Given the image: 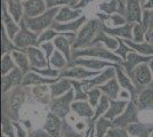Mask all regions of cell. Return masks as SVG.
<instances>
[{
	"instance_id": "obj_27",
	"label": "cell",
	"mask_w": 153,
	"mask_h": 137,
	"mask_svg": "<svg viewBox=\"0 0 153 137\" xmlns=\"http://www.w3.org/2000/svg\"><path fill=\"white\" fill-rule=\"evenodd\" d=\"M71 86H72L71 80H69V79H66V78L57 80L56 82L49 85L51 93V98H56V97H59V96L64 95L65 93H68V91L72 88Z\"/></svg>"
},
{
	"instance_id": "obj_35",
	"label": "cell",
	"mask_w": 153,
	"mask_h": 137,
	"mask_svg": "<svg viewBox=\"0 0 153 137\" xmlns=\"http://www.w3.org/2000/svg\"><path fill=\"white\" fill-rule=\"evenodd\" d=\"M12 53H6L1 57V76H6L16 67Z\"/></svg>"
},
{
	"instance_id": "obj_18",
	"label": "cell",
	"mask_w": 153,
	"mask_h": 137,
	"mask_svg": "<svg viewBox=\"0 0 153 137\" xmlns=\"http://www.w3.org/2000/svg\"><path fill=\"white\" fill-rule=\"evenodd\" d=\"M57 81V78H44L38 72H27L24 74L22 80V87L25 86H38V85H51Z\"/></svg>"
},
{
	"instance_id": "obj_19",
	"label": "cell",
	"mask_w": 153,
	"mask_h": 137,
	"mask_svg": "<svg viewBox=\"0 0 153 137\" xmlns=\"http://www.w3.org/2000/svg\"><path fill=\"white\" fill-rule=\"evenodd\" d=\"M133 77L136 79V81L140 85H149L151 84L153 80V74L152 71L150 69L149 63H142L140 65H137L133 71Z\"/></svg>"
},
{
	"instance_id": "obj_13",
	"label": "cell",
	"mask_w": 153,
	"mask_h": 137,
	"mask_svg": "<svg viewBox=\"0 0 153 137\" xmlns=\"http://www.w3.org/2000/svg\"><path fill=\"white\" fill-rule=\"evenodd\" d=\"M74 64L83 66V67H87V69L93 70V71H101L103 67L115 66L118 63L114 64L113 62L105 61V59H95V57H89V59H87V57H78V59H74Z\"/></svg>"
},
{
	"instance_id": "obj_15",
	"label": "cell",
	"mask_w": 153,
	"mask_h": 137,
	"mask_svg": "<svg viewBox=\"0 0 153 137\" xmlns=\"http://www.w3.org/2000/svg\"><path fill=\"white\" fill-rule=\"evenodd\" d=\"M23 7L25 17H36L48 9L46 0H25L23 1Z\"/></svg>"
},
{
	"instance_id": "obj_16",
	"label": "cell",
	"mask_w": 153,
	"mask_h": 137,
	"mask_svg": "<svg viewBox=\"0 0 153 137\" xmlns=\"http://www.w3.org/2000/svg\"><path fill=\"white\" fill-rule=\"evenodd\" d=\"M125 15L129 23H142V7L138 0H127Z\"/></svg>"
},
{
	"instance_id": "obj_57",
	"label": "cell",
	"mask_w": 153,
	"mask_h": 137,
	"mask_svg": "<svg viewBox=\"0 0 153 137\" xmlns=\"http://www.w3.org/2000/svg\"><path fill=\"white\" fill-rule=\"evenodd\" d=\"M147 39L153 40V30L152 31H150V33H147Z\"/></svg>"
},
{
	"instance_id": "obj_14",
	"label": "cell",
	"mask_w": 153,
	"mask_h": 137,
	"mask_svg": "<svg viewBox=\"0 0 153 137\" xmlns=\"http://www.w3.org/2000/svg\"><path fill=\"white\" fill-rule=\"evenodd\" d=\"M24 73L21 71V69L15 67L13 71H10L6 76H2V93L6 94L8 90H10L14 87L22 85V80Z\"/></svg>"
},
{
	"instance_id": "obj_28",
	"label": "cell",
	"mask_w": 153,
	"mask_h": 137,
	"mask_svg": "<svg viewBox=\"0 0 153 137\" xmlns=\"http://www.w3.org/2000/svg\"><path fill=\"white\" fill-rule=\"evenodd\" d=\"M7 9L13 19L19 23L24 17V7L22 0H7Z\"/></svg>"
},
{
	"instance_id": "obj_40",
	"label": "cell",
	"mask_w": 153,
	"mask_h": 137,
	"mask_svg": "<svg viewBox=\"0 0 153 137\" xmlns=\"http://www.w3.org/2000/svg\"><path fill=\"white\" fill-rule=\"evenodd\" d=\"M49 59H51L49 63H51L55 69H58V70H59V69H63L64 66L66 65V63H68L66 57L64 56L63 53H61L59 50H55Z\"/></svg>"
},
{
	"instance_id": "obj_25",
	"label": "cell",
	"mask_w": 153,
	"mask_h": 137,
	"mask_svg": "<svg viewBox=\"0 0 153 137\" xmlns=\"http://www.w3.org/2000/svg\"><path fill=\"white\" fill-rule=\"evenodd\" d=\"M97 42L103 44L108 49L113 50V52L117 50L118 47H119V40H118V38L108 34L103 29L98 32V34L96 36V38L94 39V41H93V45H94V44H97Z\"/></svg>"
},
{
	"instance_id": "obj_54",
	"label": "cell",
	"mask_w": 153,
	"mask_h": 137,
	"mask_svg": "<svg viewBox=\"0 0 153 137\" xmlns=\"http://www.w3.org/2000/svg\"><path fill=\"white\" fill-rule=\"evenodd\" d=\"M86 135H83V134H78V133H69V134H66L65 136L63 137H85Z\"/></svg>"
},
{
	"instance_id": "obj_33",
	"label": "cell",
	"mask_w": 153,
	"mask_h": 137,
	"mask_svg": "<svg viewBox=\"0 0 153 137\" xmlns=\"http://www.w3.org/2000/svg\"><path fill=\"white\" fill-rule=\"evenodd\" d=\"M112 127H113L112 120H108V119L104 117H101L100 119H97L95 126L96 137H106L108 130L110 128H112Z\"/></svg>"
},
{
	"instance_id": "obj_37",
	"label": "cell",
	"mask_w": 153,
	"mask_h": 137,
	"mask_svg": "<svg viewBox=\"0 0 153 137\" xmlns=\"http://www.w3.org/2000/svg\"><path fill=\"white\" fill-rule=\"evenodd\" d=\"M19 49L15 44L13 42V40L10 39L7 34L5 27L2 26V37H1V53L2 54H6V53H12L13 50Z\"/></svg>"
},
{
	"instance_id": "obj_46",
	"label": "cell",
	"mask_w": 153,
	"mask_h": 137,
	"mask_svg": "<svg viewBox=\"0 0 153 137\" xmlns=\"http://www.w3.org/2000/svg\"><path fill=\"white\" fill-rule=\"evenodd\" d=\"M79 0H46L47 8H54V7H62V6H70L73 7L78 4Z\"/></svg>"
},
{
	"instance_id": "obj_38",
	"label": "cell",
	"mask_w": 153,
	"mask_h": 137,
	"mask_svg": "<svg viewBox=\"0 0 153 137\" xmlns=\"http://www.w3.org/2000/svg\"><path fill=\"white\" fill-rule=\"evenodd\" d=\"M153 103V88H147L140 93V97H138V102H137V106L140 109H144L149 106L150 104Z\"/></svg>"
},
{
	"instance_id": "obj_29",
	"label": "cell",
	"mask_w": 153,
	"mask_h": 137,
	"mask_svg": "<svg viewBox=\"0 0 153 137\" xmlns=\"http://www.w3.org/2000/svg\"><path fill=\"white\" fill-rule=\"evenodd\" d=\"M24 52H25V50H24ZM24 52L16 49V50H13V52H12V56H13L14 62H15V64L17 65V67L21 69V71L25 74V73L29 72V70H31V69H30V67H31V64H30L27 54Z\"/></svg>"
},
{
	"instance_id": "obj_52",
	"label": "cell",
	"mask_w": 153,
	"mask_h": 137,
	"mask_svg": "<svg viewBox=\"0 0 153 137\" xmlns=\"http://www.w3.org/2000/svg\"><path fill=\"white\" fill-rule=\"evenodd\" d=\"M13 124H14V126H15V128H16V130H17V135H19V137H26V133L24 131V129H23L19 124H17V122L14 121Z\"/></svg>"
},
{
	"instance_id": "obj_44",
	"label": "cell",
	"mask_w": 153,
	"mask_h": 137,
	"mask_svg": "<svg viewBox=\"0 0 153 137\" xmlns=\"http://www.w3.org/2000/svg\"><path fill=\"white\" fill-rule=\"evenodd\" d=\"M59 34H62V33L57 32L56 30H54V29H47L45 31H42V32L39 34V38H38V42L39 45H41L42 42H47V41H51V40H54L57 36Z\"/></svg>"
},
{
	"instance_id": "obj_49",
	"label": "cell",
	"mask_w": 153,
	"mask_h": 137,
	"mask_svg": "<svg viewBox=\"0 0 153 137\" xmlns=\"http://www.w3.org/2000/svg\"><path fill=\"white\" fill-rule=\"evenodd\" d=\"M106 137H129L128 129L122 127H112L108 130Z\"/></svg>"
},
{
	"instance_id": "obj_9",
	"label": "cell",
	"mask_w": 153,
	"mask_h": 137,
	"mask_svg": "<svg viewBox=\"0 0 153 137\" xmlns=\"http://www.w3.org/2000/svg\"><path fill=\"white\" fill-rule=\"evenodd\" d=\"M153 59V55H143L140 53H135V50L128 53L127 59L125 61H122L121 65L123 66V69L131 74L134 69L137 65H140L142 63H150Z\"/></svg>"
},
{
	"instance_id": "obj_58",
	"label": "cell",
	"mask_w": 153,
	"mask_h": 137,
	"mask_svg": "<svg viewBox=\"0 0 153 137\" xmlns=\"http://www.w3.org/2000/svg\"><path fill=\"white\" fill-rule=\"evenodd\" d=\"M149 65H150V69H151V71H152V74H153V59L149 63Z\"/></svg>"
},
{
	"instance_id": "obj_42",
	"label": "cell",
	"mask_w": 153,
	"mask_h": 137,
	"mask_svg": "<svg viewBox=\"0 0 153 137\" xmlns=\"http://www.w3.org/2000/svg\"><path fill=\"white\" fill-rule=\"evenodd\" d=\"M108 20L110 25H112V27H117V26H121L127 24V19L121 16L120 14H111V15H106V16H103L102 20Z\"/></svg>"
},
{
	"instance_id": "obj_8",
	"label": "cell",
	"mask_w": 153,
	"mask_h": 137,
	"mask_svg": "<svg viewBox=\"0 0 153 137\" xmlns=\"http://www.w3.org/2000/svg\"><path fill=\"white\" fill-rule=\"evenodd\" d=\"M115 66H108L106 70L101 72L100 74H97L93 79H85V80H82L83 90L87 91L91 89V88H94V87L102 86L105 82H108V80L115 78L117 77V69H115Z\"/></svg>"
},
{
	"instance_id": "obj_55",
	"label": "cell",
	"mask_w": 153,
	"mask_h": 137,
	"mask_svg": "<svg viewBox=\"0 0 153 137\" xmlns=\"http://www.w3.org/2000/svg\"><path fill=\"white\" fill-rule=\"evenodd\" d=\"M85 127H86V124H83V122H78V124H76V129H78V130H82V129H85Z\"/></svg>"
},
{
	"instance_id": "obj_2",
	"label": "cell",
	"mask_w": 153,
	"mask_h": 137,
	"mask_svg": "<svg viewBox=\"0 0 153 137\" xmlns=\"http://www.w3.org/2000/svg\"><path fill=\"white\" fill-rule=\"evenodd\" d=\"M61 7H54V8H48L45 13H42L39 16L36 17H25L24 16V21H25L26 26L36 32L37 34H40L42 31L47 30L48 27H51L53 22L55 21L56 15L59 12Z\"/></svg>"
},
{
	"instance_id": "obj_39",
	"label": "cell",
	"mask_w": 153,
	"mask_h": 137,
	"mask_svg": "<svg viewBox=\"0 0 153 137\" xmlns=\"http://www.w3.org/2000/svg\"><path fill=\"white\" fill-rule=\"evenodd\" d=\"M128 133L133 137H149V130L143 124L136 122L128 127Z\"/></svg>"
},
{
	"instance_id": "obj_6",
	"label": "cell",
	"mask_w": 153,
	"mask_h": 137,
	"mask_svg": "<svg viewBox=\"0 0 153 137\" xmlns=\"http://www.w3.org/2000/svg\"><path fill=\"white\" fill-rule=\"evenodd\" d=\"M138 106H136L134 101H129L126 110L122 112L119 117H117L112 121L113 122V127H122L126 128L129 127L130 124L138 122V117H137V112H138Z\"/></svg>"
},
{
	"instance_id": "obj_56",
	"label": "cell",
	"mask_w": 153,
	"mask_h": 137,
	"mask_svg": "<svg viewBox=\"0 0 153 137\" xmlns=\"http://www.w3.org/2000/svg\"><path fill=\"white\" fill-rule=\"evenodd\" d=\"M32 137H51L47 133L46 134H44V133H37V134H34Z\"/></svg>"
},
{
	"instance_id": "obj_23",
	"label": "cell",
	"mask_w": 153,
	"mask_h": 137,
	"mask_svg": "<svg viewBox=\"0 0 153 137\" xmlns=\"http://www.w3.org/2000/svg\"><path fill=\"white\" fill-rule=\"evenodd\" d=\"M71 110L78 117L81 118H93L95 114L94 107L87 101H73V103L71 105Z\"/></svg>"
},
{
	"instance_id": "obj_10",
	"label": "cell",
	"mask_w": 153,
	"mask_h": 137,
	"mask_svg": "<svg viewBox=\"0 0 153 137\" xmlns=\"http://www.w3.org/2000/svg\"><path fill=\"white\" fill-rule=\"evenodd\" d=\"M87 22V17L86 16H81L78 20L71 21V22H65V23H61V22H53L51 24V29L56 30L57 32L65 34V33H76L78 32Z\"/></svg>"
},
{
	"instance_id": "obj_5",
	"label": "cell",
	"mask_w": 153,
	"mask_h": 137,
	"mask_svg": "<svg viewBox=\"0 0 153 137\" xmlns=\"http://www.w3.org/2000/svg\"><path fill=\"white\" fill-rule=\"evenodd\" d=\"M19 25H21V30H19V32L16 34V37H15L13 40V42L15 44V46H16L19 49H26V48L32 47V46H37V47H38L39 34L31 31V30L26 26L24 17H23V20L19 22Z\"/></svg>"
},
{
	"instance_id": "obj_4",
	"label": "cell",
	"mask_w": 153,
	"mask_h": 137,
	"mask_svg": "<svg viewBox=\"0 0 153 137\" xmlns=\"http://www.w3.org/2000/svg\"><path fill=\"white\" fill-rule=\"evenodd\" d=\"M74 88L72 87L68 93H65L64 95L56 98H51V102L49 103L51 111L56 114L59 118H65L71 110V105L74 101Z\"/></svg>"
},
{
	"instance_id": "obj_45",
	"label": "cell",
	"mask_w": 153,
	"mask_h": 137,
	"mask_svg": "<svg viewBox=\"0 0 153 137\" xmlns=\"http://www.w3.org/2000/svg\"><path fill=\"white\" fill-rule=\"evenodd\" d=\"M133 40L135 42H145V30L140 23H135L133 26Z\"/></svg>"
},
{
	"instance_id": "obj_20",
	"label": "cell",
	"mask_w": 153,
	"mask_h": 137,
	"mask_svg": "<svg viewBox=\"0 0 153 137\" xmlns=\"http://www.w3.org/2000/svg\"><path fill=\"white\" fill-rule=\"evenodd\" d=\"M133 23H127L125 25L121 26H117V27H110L106 26L105 24H103V30L105 32L110 34V36H113L117 38H123V39H133Z\"/></svg>"
},
{
	"instance_id": "obj_53",
	"label": "cell",
	"mask_w": 153,
	"mask_h": 137,
	"mask_svg": "<svg viewBox=\"0 0 153 137\" xmlns=\"http://www.w3.org/2000/svg\"><path fill=\"white\" fill-rule=\"evenodd\" d=\"M143 8L146 9V10H151V9H153V0H146L145 4L143 5Z\"/></svg>"
},
{
	"instance_id": "obj_24",
	"label": "cell",
	"mask_w": 153,
	"mask_h": 137,
	"mask_svg": "<svg viewBox=\"0 0 153 137\" xmlns=\"http://www.w3.org/2000/svg\"><path fill=\"white\" fill-rule=\"evenodd\" d=\"M130 101V99H129ZM129 101H117V99H110V107L106 113L103 116L108 120H114L117 117H119L122 112L126 110Z\"/></svg>"
},
{
	"instance_id": "obj_11",
	"label": "cell",
	"mask_w": 153,
	"mask_h": 137,
	"mask_svg": "<svg viewBox=\"0 0 153 137\" xmlns=\"http://www.w3.org/2000/svg\"><path fill=\"white\" fill-rule=\"evenodd\" d=\"M29 56V61L31 64V69H41V67H48L49 63L47 61L45 53L40 50L37 46H32L24 49Z\"/></svg>"
},
{
	"instance_id": "obj_36",
	"label": "cell",
	"mask_w": 153,
	"mask_h": 137,
	"mask_svg": "<svg viewBox=\"0 0 153 137\" xmlns=\"http://www.w3.org/2000/svg\"><path fill=\"white\" fill-rule=\"evenodd\" d=\"M108 107H110V98L106 95H102V97L100 99V103L96 106L95 114L93 117V121H96L97 119L103 117L108 110Z\"/></svg>"
},
{
	"instance_id": "obj_61",
	"label": "cell",
	"mask_w": 153,
	"mask_h": 137,
	"mask_svg": "<svg viewBox=\"0 0 153 137\" xmlns=\"http://www.w3.org/2000/svg\"><path fill=\"white\" fill-rule=\"evenodd\" d=\"M151 137H153V134H152V136H151Z\"/></svg>"
},
{
	"instance_id": "obj_12",
	"label": "cell",
	"mask_w": 153,
	"mask_h": 137,
	"mask_svg": "<svg viewBox=\"0 0 153 137\" xmlns=\"http://www.w3.org/2000/svg\"><path fill=\"white\" fill-rule=\"evenodd\" d=\"M101 71H93L87 70V67L76 65L73 67H70L69 70H65L59 74L61 78H73L76 80H85V79L94 78L97 74H100Z\"/></svg>"
},
{
	"instance_id": "obj_22",
	"label": "cell",
	"mask_w": 153,
	"mask_h": 137,
	"mask_svg": "<svg viewBox=\"0 0 153 137\" xmlns=\"http://www.w3.org/2000/svg\"><path fill=\"white\" fill-rule=\"evenodd\" d=\"M82 16V9H72L70 6H62L59 8V12L55 17L56 22L65 23V22H71V21L78 20L79 17Z\"/></svg>"
},
{
	"instance_id": "obj_31",
	"label": "cell",
	"mask_w": 153,
	"mask_h": 137,
	"mask_svg": "<svg viewBox=\"0 0 153 137\" xmlns=\"http://www.w3.org/2000/svg\"><path fill=\"white\" fill-rule=\"evenodd\" d=\"M32 94L34 95V97L38 99L40 103H44V104H48L51 103V88L46 85H38L36 86L33 89H32Z\"/></svg>"
},
{
	"instance_id": "obj_3",
	"label": "cell",
	"mask_w": 153,
	"mask_h": 137,
	"mask_svg": "<svg viewBox=\"0 0 153 137\" xmlns=\"http://www.w3.org/2000/svg\"><path fill=\"white\" fill-rule=\"evenodd\" d=\"M78 57H95V59H105L113 63L121 64L122 59L115 53L111 52L106 47H86L80 49H74V59Z\"/></svg>"
},
{
	"instance_id": "obj_43",
	"label": "cell",
	"mask_w": 153,
	"mask_h": 137,
	"mask_svg": "<svg viewBox=\"0 0 153 137\" xmlns=\"http://www.w3.org/2000/svg\"><path fill=\"white\" fill-rule=\"evenodd\" d=\"M87 94H88V102L90 103V105L93 107H96L102 97V90L98 87H94L89 90H87Z\"/></svg>"
},
{
	"instance_id": "obj_41",
	"label": "cell",
	"mask_w": 153,
	"mask_h": 137,
	"mask_svg": "<svg viewBox=\"0 0 153 137\" xmlns=\"http://www.w3.org/2000/svg\"><path fill=\"white\" fill-rule=\"evenodd\" d=\"M118 5L121 7L122 9H125L121 4V0H110L108 2H103L100 5V9L103 10L106 15H111L118 10Z\"/></svg>"
},
{
	"instance_id": "obj_59",
	"label": "cell",
	"mask_w": 153,
	"mask_h": 137,
	"mask_svg": "<svg viewBox=\"0 0 153 137\" xmlns=\"http://www.w3.org/2000/svg\"><path fill=\"white\" fill-rule=\"evenodd\" d=\"M96 135H94V130L93 129H90V133H89V136L88 137H95Z\"/></svg>"
},
{
	"instance_id": "obj_51",
	"label": "cell",
	"mask_w": 153,
	"mask_h": 137,
	"mask_svg": "<svg viewBox=\"0 0 153 137\" xmlns=\"http://www.w3.org/2000/svg\"><path fill=\"white\" fill-rule=\"evenodd\" d=\"M93 1H94V0H79L78 4H76L73 8H74V9H82V8L88 6L90 2H93Z\"/></svg>"
},
{
	"instance_id": "obj_26",
	"label": "cell",
	"mask_w": 153,
	"mask_h": 137,
	"mask_svg": "<svg viewBox=\"0 0 153 137\" xmlns=\"http://www.w3.org/2000/svg\"><path fill=\"white\" fill-rule=\"evenodd\" d=\"M117 78V77H115ZM111 79L108 80V82H105L104 85L98 86V88L102 90V93L104 95H106L110 99H117L118 98V95L120 93V84L118 81V79Z\"/></svg>"
},
{
	"instance_id": "obj_17",
	"label": "cell",
	"mask_w": 153,
	"mask_h": 137,
	"mask_svg": "<svg viewBox=\"0 0 153 137\" xmlns=\"http://www.w3.org/2000/svg\"><path fill=\"white\" fill-rule=\"evenodd\" d=\"M2 24H4V27L6 30L8 37L12 40H14L16 34L21 30V25H19V23H17L16 21L14 20L13 16L9 14L8 9H7V5L2 7Z\"/></svg>"
},
{
	"instance_id": "obj_47",
	"label": "cell",
	"mask_w": 153,
	"mask_h": 137,
	"mask_svg": "<svg viewBox=\"0 0 153 137\" xmlns=\"http://www.w3.org/2000/svg\"><path fill=\"white\" fill-rule=\"evenodd\" d=\"M118 40H119V47H118V49L117 50H114V53L118 55V56H120L122 59V61H125V59H127V55L129 52H131L133 49L129 47V46L123 41V40H121V38H118Z\"/></svg>"
},
{
	"instance_id": "obj_32",
	"label": "cell",
	"mask_w": 153,
	"mask_h": 137,
	"mask_svg": "<svg viewBox=\"0 0 153 137\" xmlns=\"http://www.w3.org/2000/svg\"><path fill=\"white\" fill-rule=\"evenodd\" d=\"M54 45L57 48V50L63 53L64 56L66 57L68 62L71 59V42L65 37V34H59L54 39Z\"/></svg>"
},
{
	"instance_id": "obj_60",
	"label": "cell",
	"mask_w": 153,
	"mask_h": 137,
	"mask_svg": "<svg viewBox=\"0 0 153 137\" xmlns=\"http://www.w3.org/2000/svg\"><path fill=\"white\" fill-rule=\"evenodd\" d=\"M22 1H25V0H22Z\"/></svg>"
},
{
	"instance_id": "obj_34",
	"label": "cell",
	"mask_w": 153,
	"mask_h": 137,
	"mask_svg": "<svg viewBox=\"0 0 153 137\" xmlns=\"http://www.w3.org/2000/svg\"><path fill=\"white\" fill-rule=\"evenodd\" d=\"M123 41L127 44L133 50L143 54V55H153V47L146 42H135L130 39H123Z\"/></svg>"
},
{
	"instance_id": "obj_30",
	"label": "cell",
	"mask_w": 153,
	"mask_h": 137,
	"mask_svg": "<svg viewBox=\"0 0 153 137\" xmlns=\"http://www.w3.org/2000/svg\"><path fill=\"white\" fill-rule=\"evenodd\" d=\"M115 69H117V79H118L119 84L121 86V89L128 90L130 93L131 96H135V86L130 81V79L126 76V73L123 72V70L121 69V65H118L117 64Z\"/></svg>"
},
{
	"instance_id": "obj_21",
	"label": "cell",
	"mask_w": 153,
	"mask_h": 137,
	"mask_svg": "<svg viewBox=\"0 0 153 137\" xmlns=\"http://www.w3.org/2000/svg\"><path fill=\"white\" fill-rule=\"evenodd\" d=\"M61 127H62L61 118L57 117L56 114H54L53 112L48 113V116L46 118L45 126H44V129L46 133L51 137H59Z\"/></svg>"
},
{
	"instance_id": "obj_1",
	"label": "cell",
	"mask_w": 153,
	"mask_h": 137,
	"mask_svg": "<svg viewBox=\"0 0 153 137\" xmlns=\"http://www.w3.org/2000/svg\"><path fill=\"white\" fill-rule=\"evenodd\" d=\"M103 29V21H100L97 19H91L88 22L85 23V25L78 31V34L76 37V41L72 44V47L74 49L86 48L93 44L94 39L98 32Z\"/></svg>"
},
{
	"instance_id": "obj_48",
	"label": "cell",
	"mask_w": 153,
	"mask_h": 137,
	"mask_svg": "<svg viewBox=\"0 0 153 137\" xmlns=\"http://www.w3.org/2000/svg\"><path fill=\"white\" fill-rule=\"evenodd\" d=\"M14 124L8 119L7 117H5L2 119V133H4V136L6 137H15L14 134Z\"/></svg>"
},
{
	"instance_id": "obj_7",
	"label": "cell",
	"mask_w": 153,
	"mask_h": 137,
	"mask_svg": "<svg viewBox=\"0 0 153 137\" xmlns=\"http://www.w3.org/2000/svg\"><path fill=\"white\" fill-rule=\"evenodd\" d=\"M26 98V94L24 89L22 87H16L13 90L12 95L9 96L8 99V110L10 113V117L13 120H17L19 119V110L22 107V105L24 104Z\"/></svg>"
},
{
	"instance_id": "obj_50",
	"label": "cell",
	"mask_w": 153,
	"mask_h": 137,
	"mask_svg": "<svg viewBox=\"0 0 153 137\" xmlns=\"http://www.w3.org/2000/svg\"><path fill=\"white\" fill-rule=\"evenodd\" d=\"M40 47H41V49L44 50V53H45L46 57L49 59L51 57V55L54 54V52H55V45H54V42H51V41H47V42H42L41 45H40Z\"/></svg>"
}]
</instances>
